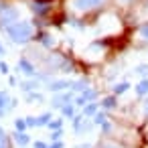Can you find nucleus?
Returning <instances> with one entry per match:
<instances>
[{
    "instance_id": "dca6fc26",
    "label": "nucleus",
    "mask_w": 148,
    "mask_h": 148,
    "mask_svg": "<svg viewBox=\"0 0 148 148\" xmlns=\"http://www.w3.org/2000/svg\"><path fill=\"white\" fill-rule=\"evenodd\" d=\"M134 89H136V95H138V97H144V95H148V77L140 79V81L134 85Z\"/></svg>"
},
{
    "instance_id": "bb28decb",
    "label": "nucleus",
    "mask_w": 148,
    "mask_h": 148,
    "mask_svg": "<svg viewBox=\"0 0 148 148\" xmlns=\"http://www.w3.org/2000/svg\"><path fill=\"white\" fill-rule=\"evenodd\" d=\"M136 4H140V12H142V16L148 21V0H138ZM146 21H144V23H146Z\"/></svg>"
},
{
    "instance_id": "393cba45",
    "label": "nucleus",
    "mask_w": 148,
    "mask_h": 148,
    "mask_svg": "<svg viewBox=\"0 0 148 148\" xmlns=\"http://www.w3.org/2000/svg\"><path fill=\"white\" fill-rule=\"evenodd\" d=\"M14 130H16V132H27V130H29L27 120H25V118H14Z\"/></svg>"
},
{
    "instance_id": "58836bf2",
    "label": "nucleus",
    "mask_w": 148,
    "mask_h": 148,
    "mask_svg": "<svg viewBox=\"0 0 148 148\" xmlns=\"http://www.w3.org/2000/svg\"><path fill=\"white\" fill-rule=\"evenodd\" d=\"M75 148H93V144H89V142H83V144H77Z\"/></svg>"
},
{
    "instance_id": "0eeeda50",
    "label": "nucleus",
    "mask_w": 148,
    "mask_h": 148,
    "mask_svg": "<svg viewBox=\"0 0 148 148\" xmlns=\"http://www.w3.org/2000/svg\"><path fill=\"white\" fill-rule=\"evenodd\" d=\"M73 99H75V93L71 89L69 91H61V93H53V97H51V110H61L63 106L73 103Z\"/></svg>"
},
{
    "instance_id": "412c9836",
    "label": "nucleus",
    "mask_w": 148,
    "mask_h": 148,
    "mask_svg": "<svg viewBox=\"0 0 148 148\" xmlns=\"http://www.w3.org/2000/svg\"><path fill=\"white\" fill-rule=\"evenodd\" d=\"M77 108H75V103H67V106H63L59 112H61V116L63 118H69V120H73L75 116H77V112H75Z\"/></svg>"
},
{
    "instance_id": "7ed1b4c3",
    "label": "nucleus",
    "mask_w": 148,
    "mask_h": 148,
    "mask_svg": "<svg viewBox=\"0 0 148 148\" xmlns=\"http://www.w3.org/2000/svg\"><path fill=\"white\" fill-rule=\"evenodd\" d=\"M21 18H23L21 8L16 4H12L10 0H0V31L8 29L10 25H14Z\"/></svg>"
},
{
    "instance_id": "aec40b11",
    "label": "nucleus",
    "mask_w": 148,
    "mask_h": 148,
    "mask_svg": "<svg viewBox=\"0 0 148 148\" xmlns=\"http://www.w3.org/2000/svg\"><path fill=\"white\" fill-rule=\"evenodd\" d=\"M25 99H27V103H43L45 101V95L41 91H31V93L25 95Z\"/></svg>"
},
{
    "instance_id": "6e6552de",
    "label": "nucleus",
    "mask_w": 148,
    "mask_h": 148,
    "mask_svg": "<svg viewBox=\"0 0 148 148\" xmlns=\"http://www.w3.org/2000/svg\"><path fill=\"white\" fill-rule=\"evenodd\" d=\"M71 85H73V81H69V79H55L53 77L49 83H45V89L49 93H61V91H69Z\"/></svg>"
},
{
    "instance_id": "72a5a7b5",
    "label": "nucleus",
    "mask_w": 148,
    "mask_h": 148,
    "mask_svg": "<svg viewBox=\"0 0 148 148\" xmlns=\"http://www.w3.org/2000/svg\"><path fill=\"white\" fill-rule=\"evenodd\" d=\"M8 71H10L8 63H6V61H0V73H2V75H8Z\"/></svg>"
},
{
    "instance_id": "f8f14e48",
    "label": "nucleus",
    "mask_w": 148,
    "mask_h": 148,
    "mask_svg": "<svg viewBox=\"0 0 148 148\" xmlns=\"http://www.w3.org/2000/svg\"><path fill=\"white\" fill-rule=\"evenodd\" d=\"M99 108H101L103 112H110V110H116V108H118V95H114V93H110V95H106V97H101V99H99Z\"/></svg>"
},
{
    "instance_id": "cd10ccee",
    "label": "nucleus",
    "mask_w": 148,
    "mask_h": 148,
    "mask_svg": "<svg viewBox=\"0 0 148 148\" xmlns=\"http://www.w3.org/2000/svg\"><path fill=\"white\" fill-rule=\"evenodd\" d=\"M99 128H101V134H103V136H110V134H112V132H114V124H112V122H110V120H108V122H106V124H101V126H99Z\"/></svg>"
},
{
    "instance_id": "4c0bfd02",
    "label": "nucleus",
    "mask_w": 148,
    "mask_h": 148,
    "mask_svg": "<svg viewBox=\"0 0 148 148\" xmlns=\"http://www.w3.org/2000/svg\"><path fill=\"white\" fill-rule=\"evenodd\" d=\"M16 103H18V99H16V97H12V99H10V106H8V112H10V110H14V108H16Z\"/></svg>"
},
{
    "instance_id": "c9c22d12",
    "label": "nucleus",
    "mask_w": 148,
    "mask_h": 148,
    "mask_svg": "<svg viewBox=\"0 0 148 148\" xmlns=\"http://www.w3.org/2000/svg\"><path fill=\"white\" fill-rule=\"evenodd\" d=\"M49 148H65V144H63V140H59V142H49Z\"/></svg>"
},
{
    "instance_id": "e433bc0d",
    "label": "nucleus",
    "mask_w": 148,
    "mask_h": 148,
    "mask_svg": "<svg viewBox=\"0 0 148 148\" xmlns=\"http://www.w3.org/2000/svg\"><path fill=\"white\" fill-rule=\"evenodd\" d=\"M8 83H10L12 87H18V85H16L18 81H16V77H14V75H10V77H8Z\"/></svg>"
},
{
    "instance_id": "f257e3e1",
    "label": "nucleus",
    "mask_w": 148,
    "mask_h": 148,
    "mask_svg": "<svg viewBox=\"0 0 148 148\" xmlns=\"http://www.w3.org/2000/svg\"><path fill=\"white\" fill-rule=\"evenodd\" d=\"M10 43L14 45H29L31 41H35V35H37V25L33 21H27V18H21L16 21L14 25H10L8 29L2 31Z\"/></svg>"
},
{
    "instance_id": "f704fd0d",
    "label": "nucleus",
    "mask_w": 148,
    "mask_h": 148,
    "mask_svg": "<svg viewBox=\"0 0 148 148\" xmlns=\"http://www.w3.org/2000/svg\"><path fill=\"white\" fill-rule=\"evenodd\" d=\"M33 148H49V144L43 142V140H35V142H33Z\"/></svg>"
},
{
    "instance_id": "4be33fe9",
    "label": "nucleus",
    "mask_w": 148,
    "mask_h": 148,
    "mask_svg": "<svg viewBox=\"0 0 148 148\" xmlns=\"http://www.w3.org/2000/svg\"><path fill=\"white\" fill-rule=\"evenodd\" d=\"M53 112H45L41 116H37V128H43V126H49V122L53 120Z\"/></svg>"
},
{
    "instance_id": "c756f323",
    "label": "nucleus",
    "mask_w": 148,
    "mask_h": 148,
    "mask_svg": "<svg viewBox=\"0 0 148 148\" xmlns=\"http://www.w3.org/2000/svg\"><path fill=\"white\" fill-rule=\"evenodd\" d=\"M138 2V0H116V4L120 6V8H130V6H134Z\"/></svg>"
},
{
    "instance_id": "39448f33",
    "label": "nucleus",
    "mask_w": 148,
    "mask_h": 148,
    "mask_svg": "<svg viewBox=\"0 0 148 148\" xmlns=\"http://www.w3.org/2000/svg\"><path fill=\"white\" fill-rule=\"evenodd\" d=\"M71 126H73V132H75L77 136H81V134H87V132H91V128H93V122H91V118H85L83 114H77V116L71 120Z\"/></svg>"
},
{
    "instance_id": "f3484780",
    "label": "nucleus",
    "mask_w": 148,
    "mask_h": 148,
    "mask_svg": "<svg viewBox=\"0 0 148 148\" xmlns=\"http://www.w3.org/2000/svg\"><path fill=\"white\" fill-rule=\"evenodd\" d=\"M136 37H138L142 43H146V45H148V21L138 25V29H136Z\"/></svg>"
},
{
    "instance_id": "4468645a",
    "label": "nucleus",
    "mask_w": 148,
    "mask_h": 148,
    "mask_svg": "<svg viewBox=\"0 0 148 148\" xmlns=\"http://www.w3.org/2000/svg\"><path fill=\"white\" fill-rule=\"evenodd\" d=\"M97 112H99V101H89V103H85V106L81 108V114H83L85 118H93Z\"/></svg>"
},
{
    "instance_id": "c85d7f7f",
    "label": "nucleus",
    "mask_w": 148,
    "mask_h": 148,
    "mask_svg": "<svg viewBox=\"0 0 148 148\" xmlns=\"http://www.w3.org/2000/svg\"><path fill=\"white\" fill-rule=\"evenodd\" d=\"M97 148H122V146L116 142H110V140H101V142H97Z\"/></svg>"
},
{
    "instance_id": "9b49d317",
    "label": "nucleus",
    "mask_w": 148,
    "mask_h": 148,
    "mask_svg": "<svg viewBox=\"0 0 148 148\" xmlns=\"http://www.w3.org/2000/svg\"><path fill=\"white\" fill-rule=\"evenodd\" d=\"M35 41H39V43H41V47H43V49H47V51H51V49L55 47V39H53V35H49V33H45V31H41V29H37Z\"/></svg>"
},
{
    "instance_id": "423d86ee",
    "label": "nucleus",
    "mask_w": 148,
    "mask_h": 148,
    "mask_svg": "<svg viewBox=\"0 0 148 148\" xmlns=\"http://www.w3.org/2000/svg\"><path fill=\"white\" fill-rule=\"evenodd\" d=\"M16 71L25 73L27 77H37L41 69L37 67V63H35V61H31L27 55H23V57L18 59V63H16Z\"/></svg>"
},
{
    "instance_id": "ea45409f",
    "label": "nucleus",
    "mask_w": 148,
    "mask_h": 148,
    "mask_svg": "<svg viewBox=\"0 0 148 148\" xmlns=\"http://www.w3.org/2000/svg\"><path fill=\"white\" fill-rule=\"evenodd\" d=\"M4 55H6V47L0 43V57H4Z\"/></svg>"
},
{
    "instance_id": "b1692460",
    "label": "nucleus",
    "mask_w": 148,
    "mask_h": 148,
    "mask_svg": "<svg viewBox=\"0 0 148 148\" xmlns=\"http://www.w3.org/2000/svg\"><path fill=\"white\" fill-rule=\"evenodd\" d=\"M91 122H93V126H101V124H106V122H108V114L101 110V112H97V114L91 118Z\"/></svg>"
},
{
    "instance_id": "5701e85b",
    "label": "nucleus",
    "mask_w": 148,
    "mask_h": 148,
    "mask_svg": "<svg viewBox=\"0 0 148 148\" xmlns=\"http://www.w3.org/2000/svg\"><path fill=\"white\" fill-rule=\"evenodd\" d=\"M10 95H8V91L6 89H2L0 91V110H4V112H8V106H10Z\"/></svg>"
},
{
    "instance_id": "473e14b6",
    "label": "nucleus",
    "mask_w": 148,
    "mask_h": 148,
    "mask_svg": "<svg viewBox=\"0 0 148 148\" xmlns=\"http://www.w3.org/2000/svg\"><path fill=\"white\" fill-rule=\"evenodd\" d=\"M25 120L29 128H37V116H25Z\"/></svg>"
},
{
    "instance_id": "6ab92c4d",
    "label": "nucleus",
    "mask_w": 148,
    "mask_h": 148,
    "mask_svg": "<svg viewBox=\"0 0 148 148\" xmlns=\"http://www.w3.org/2000/svg\"><path fill=\"white\" fill-rule=\"evenodd\" d=\"M130 87H132V85H130V81H120V83H116V85L112 87V93L120 97V95H122V93H126Z\"/></svg>"
},
{
    "instance_id": "2f4dec72",
    "label": "nucleus",
    "mask_w": 148,
    "mask_h": 148,
    "mask_svg": "<svg viewBox=\"0 0 148 148\" xmlns=\"http://www.w3.org/2000/svg\"><path fill=\"white\" fill-rule=\"evenodd\" d=\"M63 138V130H53L51 132V142H59Z\"/></svg>"
},
{
    "instance_id": "a19ab883",
    "label": "nucleus",
    "mask_w": 148,
    "mask_h": 148,
    "mask_svg": "<svg viewBox=\"0 0 148 148\" xmlns=\"http://www.w3.org/2000/svg\"><path fill=\"white\" fill-rule=\"evenodd\" d=\"M142 110H144V114L148 116V99H146V101H142Z\"/></svg>"
},
{
    "instance_id": "37998d69",
    "label": "nucleus",
    "mask_w": 148,
    "mask_h": 148,
    "mask_svg": "<svg viewBox=\"0 0 148 148\" xmlns=\"http://www.w3.org/2000/svg\"><path fill=\"white\" fill-rule=\"evenodd\" d=\"M21 148H29V146H21Z\"/></svg>"
},
{
    "instance_id": "a211bd4d",
    "label": "nucleus",
    "mask_w": 148,
    "mask_h": 148,
    "mask_svg": "<svg viewBox=\"0 0 148 148\" xmlns=\"http://www.w3.org/2000/svg\"><path fill=\"white\" fill-rule=\"evenodd\" d=\"M0 148H12V138L2 126H0Z\"/></svg>"
},
{
    "instance_id": "79ce46f5",
    "label": "nucleus",
    "mask_w": 148,
    "mask_h": 148,
    "mask_svg": "<svg viewBox=\"0 0 148 148\" xmlns=\"http://www.w3.org/2000/svg\"><path fill=\"white\" fill-rule=\"evenodd\" d=\"M4 114H6L4 110H0V118H4Z\"/></svg>"
},
{
    "instance_id": "2eb2a0df",
    "label": "nucleus",
    "mask_w": 148,
    "mask_h": 148,
    "mask_svg": "<svg viewBox=\"0 0 148 148\" xmlns=\"http://www.w3.org/2000/svg\"><path fill=\"white\" fill-rule=\"evenodd\" d=\"M87 87H91V85H89V79H77V81H73V85H71V91L77 95V93L85 91Z\"/></svg>"
},
{
    "instance_id": "f03ea898",
    "label": "nucleus",
    "mask_w": 148,
    "mask_h": 148,
    "mask_svg": "<svg viewBox=\"0 0 148 148\" xmlns=\"http://www.w3.org/2000/svg\"><path fill=\"white\" fill-rule=\"evenodd\" d=\"M110 4V0H69V10L77 16H87L99 12Z\"/></svg>"
},
{
    "instance_id": "20e7f679",
    "label": "nucleus",
    "mask_w": 148,
    "mask_h": 148,
    "mask_svg": "<svg viewBox=\"0 0 148 148\" xmlns=\"http://www.w3.org/2000/svg\"><path fill=\"white\" fill-rule=\"evenodd\" d=\"M31 10H33V14L39 18V21H43V18H47L49 14H51V10H53V0H31Z\"/></svg>"
},
{
    "instance_id": "9d476101",
    "label": "nucleus",
    "mask_w": 148,
    "mask_h": 148,
    "mask_svg": "<svg viewBox=\"0 0 148 148\" xmlns=\"http://www.w3.org/2000/svg\"><path fill=\"white\" fill-rule=\"evenodd\" d=\"M41 87H45V83L41 81V79H37V77H31V79H27V81H21L18 83V89L27 95V93H31V91H39Z\"/></svg>"
},
{
    "instance_id": "a878e982",
    "label": "nucleus",
    "mask_w": 148,
    "mask_h": 148,
    "mask_svg": "<svg viewBox=\"0 0 148 148\" xmlns=\"http://www.w3.org/2000/svg\"><path fill=\"white\" fill-rule=\"evenodd\" d=\"M63 120H65V118H53L47 128H49L51 132H53V130H63Z\"/></svg>"
},
{
    "instance_id": "ddd939ff",
    "label": "nucleus",
    "mask_w": 148,
    "mask_h": 148,
    "mask_svg": "<svg viewBox=\"0 0 148 148\" xmlns=\"http://www.w3.org/2000/svg\"><path fill=\"white\" fill-rule=\"evenodd\" d=\"M10 138H12V142L21 148V146H29L31 144V136L27 134V132H10Z\"/></svg>"
},
{
    "instance_id": "7c9ffc66",
    "label": "nucleus",
    "mask_w": 148,
    "mask_h": 148,
    "mask_svg": "<svg viewBox=\"0 0 148 148\" xmlns=\"http://www.w3.org/2000/svg\"><path fill=\"white\" fill-rule=\"evenodd\" d=\"M136 73H138V75H142V79H144V77H148V65H146V63L138 65V67H136Z\"/></svg>"
},
{
    "instance_id": "1a4fd4ad",
    "label": "nucleus",
    "mask_w": 148,
    "mask_h": 148,
    "mask_svg": "<svg viewBox=\"0 0 148 148\" xmlns=\"http://www.w3.org/2000/svg\"><path fill=\"white\" fill-rule=\"evenodd\" d=\"M95 97H97V89H95V87H87L85 91H81V93H77V95H75L73 103H75V108H83L85 103L95 101Z\"/></svg>"
}]
</instances>
